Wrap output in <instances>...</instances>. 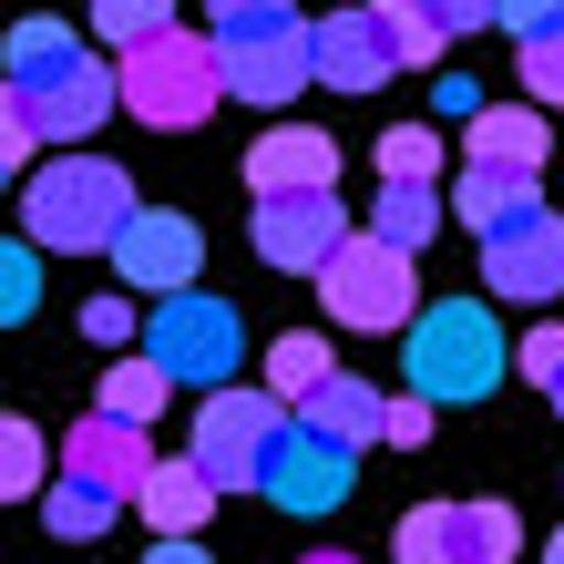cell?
I'll return each instance as SVG.
<instances>
[{
    "mask_svg": "<svg viewBox=\"0 0 564 564\" xmlns=\"http://www.w3.org/2000/svg\"><path fill=\"white\" fill-rule=\"evenodd\" d=\"M0 83H11V104L31 123V144H93L113 123V73L83 52V31L73 21H52V11H31L0 31Z\"/></svg>",
    "mask_w": 564,
    "mask_h": 564,
    "instance_id": "1",
    "label": "cell"
},
{
    "mask_svg": "<svg viewBox=\"0 0 564 564\" xmlns=\"http://www.w3.org/2000/svg\"><path fill=\"white\" fill-rule=\"evenodd\" d=\"M401 359H411V401H492L503 390V370H513V339L492 328V308L482 297H431V308L401 328Z\"/></svg>",
    "mask_w": 564,
    "mask_h": 564,
    "instance_id": "2",
    "label": "cell"
},
{
    "mask_svg": "<svg viewBox=\"0 0 564 564\" xmlns=\"http://www.w3.org/2000/svg\"><path fill=\"white\" fill-rule=\"evenodd\" d=\"M123 216H134V175H123L113 154H93V144L52 154V175L21 185V226H31V247H52V257H104Z\"/></svg>",
    "mask_w": 564,
    "mask_h": 564,
    "instance_id": "3",
    "label": "cell"
},
{
    "mask_svg": "<svg viewBox=\"0 0 564 564\" xmlns=\"http://www.w3.org/2000/svg\"><path fill=\"white\" fill-rule=\"evenodd\" d=\"M216 93H226V62H216L206 31H185V21L113 62V113L154 123V134H195V123L216 113Z\"/></svg>",
    "mask_w": 564,
    "mask_h": 564,
    "instance_id": "4",
    "label": "cell"
},
{
    "mask_svg": "<svg viewBox=\"0 0 564 564\" xmlns=\"http://www.w3.org/2000/svg\"><path fill=\"white\" fill-rule=\"evenodd\" d=\"M318 308L339 318V328H370V339H390V328H411L421 318V268L401 247H380V237H339V257L318 268Z\"/></svg>",
    "mask_w": 564,
    "mask_h": 564,
    "instance_id": "5",
    "label": "cell"
},
{
    "mask_svg": "<svg viewBox=\"0 0 564 564\" xmlns=\"http://www.w3.org/2000/svg\"><path fill=\"white\" fill-rule=\"evenodd\" d=\"M144 359H154L175 390H226V380H237V359H247V318L226 308V297L185 288V297H164V308H154Z\"/></svg>",
    "mask_w": 564,
    "mask_h": 564,
    "instance_id": "6",
    "label": "cell"
},
{
    "mask_svg": "<svg viewBox=\"0 0 564 564\" xmlns=\"http://www.w3.org/2000/svg\"><path fill=\"white\" fill-rule=\"evenodd\" d=\"M513 554H523V523L492 492H473V503H411L401 534H390V564H513Z\"/></svg>",
    "mask_w": 564,
    "mask_h": 564,
    "instance_id": "7",
    "label": "cell"
},
{
    "mask_svg": "<svg viewBox=\"0 0 564 564\" xmlns=\"http://www.w3.org/2000/svg\"><path fill=\"white\" fill-rule=\"evenodd\" d=\"M288 431V411L268 401V390H206V411H195V473H206L216 492H257V473H268V442Z\"/></svg>",
    "mask_w": 564,
    "mask_h": 564,
    "instance_id": "8",
    "label": "cell"
},
{
    "mask_svg": "<svg viewBox=\"0 0 564 564\" xmlns=\"http://www.w3.org/2000/svg\"><path fill=\"white\" fill-rule=\"evenodd\" d=\"M482 288L513 297V308H554L564 297V216L554 206H523L482 237Z\"/></svg>",
    "mask_w": 564,
    "mask_h": 564,
    "instance_id": "9",
    "label": "cell"
},
{
    "mask_svg": "<svg viewBox=\"0 0 564 564\" xmlns=\"http://www.w3.org/2000/svg\"><path fill=\"white\" fill-rule=\"evenodd\" d=\"M113 268H123V288H144V297H185L195 288V268H206V237H195V216H175V206H134L113 226Z\"/></svg>",
    "mask_w": 564,
    "mask_h": 564,
    "instance_id": "10",
    "label": "cell"
},
{
    "mask_svg": "<svg viewBox=\"0 0 564 564\" xmlns=\"http://www.w3.org/2000/svg\"><path fill=\"white\" fill-rule=\"evenodd\" d=\"M349 473H359V452H339V442H328V431H308V421H288L278 442H268L257 492H268L278 513H339V503H349Z\"/></svg>",
    "mask_w": 564,
    "mask_h": 564,
    "instance_id": "11",
    "label": "cell"
},
{
    "mask_svg": "<svg viewBox=\"0 0 564 564\" xmlns=\"http://www.w3.org/2000/svg\"><path fill=\"white\" fill-rule=\"evenodd\" d=\"M247 237H257V257H268L278 278H318L328 257H339V237H349V206L339 195H268Z\"/></svg>",
    "mask_w": 564,
    "mask_h": 564,
    "instance_id": "12",
    "label": "cell"
},
{
    "mask_svg": "<svg viewBox=\"0 0 564 564\" xmlns=\"http://www.w3.org/2000/svg\"><path fill=\"white\" fill-rule=\"evenodd\" d=\"M247 185H257V206H268V195H339V134L268 123V134L247 144Z\"/></svg>",
    "mask_w": 564,
    "mask_h": 564,
    "instance_id": "13",
    "label": "cell"
},
{
    "mask_svg": "<svg viewBox=\"0 0 564 564\" xmlns=\"http://www.w3.org/2000/svg\"><path fill=\"white\" fill-rule=\"evenodd\" d=\"M308 73H318L328 93H380V83H390L380 0H370V11H328V21H308Z\"/></svg>",
    "mask_w": 564,
    "mask_h": 564,
    "instance_id": "14",
    "label": "cell"
},
{
    "mask_svg": "<svg viewBox=\"0 0 564 564\" xmlns=\"http://www.w3.org/2000/svg\"><path fill=\"white\" fill-rule=\"evenodd\" d=\"M62 462H73V482H93V492H113V503H134L144 492V473H154V442L134 421H113V411H93L73 442H62Z\"/></svg>",
    "mask_w": 564,
    "mask_h": 564,
    "instance_id": "15",
    "label": "cell"
},
{
    "mask_svg": "<svg viewBox=\"0 0 564 564\" xmlns=\"http://www.w3.org/2000/svg\"><path fill=\"white\" fill-rule=\"evenodd\" d=\"M462 154L492 164V175H544L554 134H544V113H534V104H482L473 123H462Z\"/></svg>",
    "mask_w": 564,
    "mask_h": 564,
    "instance_id": "16",
    "label": "cell"
},
{
    "mask_svg": "<svg viewBox=\"0 0 564 564\" xmlns=\"http://www.w3.org/2000/svg\"><path fill=\"white\" fill-rule=\"evenodd\" d=\"M226 62V93L237 104H297V83H318L308 73V31H288V42H247V52H216Z\"/></svg>",
    "mask_w": 564,
    "mask_h": 564,
    "instance_id": "17",
    "label": "cell"
},
{
    "mask_svg": "<svg viewBox=\"0 0 564 564\" xmlns=\"http://www.w3.org/2000/svg\"><path fill=\"white\" fill-rule=\"evenodd\" d=\"M134 513L154 523L164 544H195V523L216 513V482L195 473V462H154V473H144V492H134Z\"/></svg>",
    "mask_w": 564,
    "mask_h": 564,
    "instance_id": "18",
    "label": "cell"
},
{
    "mask_svg": "<svg viewBox=\"0 0 564 564\" xmlns=\"http://www.w3.org/2000/svg\"><path fill=\"white\" fill-rule=\"evenodd\" d=\"M288 421H308V431H328L339 452H359V442H380V390L339 370V380H318V390H308V401H297Z\"/></svg>",
    "mask_w": 564,
    "mask_h": 564,
    "instance_id": "19",
    "label": "cell"
},
{
    "mask_svg": "<svg viewBox=\"0 0 564 564\" xmlns=\"http://www.w3.org/2000/svg\"><path fill=\"white\" fill-rule=\"evenodd\" d=\"M359 237H380V247L421 257L431 237H442V195H431V185H380V195H370V226H359Z\"/></svg>",
    "mask_w": 564,
    "mask_h": 564,
    "instance_id": "20",
    "label": "cell"
},
{
    "mask_svg": "<svg viewBox=\"0 0 564 564\" xmlns=\"http://www.w3.org/2000/svg\"><path fill=\"white\" fill-rule=\"evenodd\" d=\"M318 380H339V359H328L318 328H288V339H268V401H278V411H297Z\"/></svg>",
    "mask_w": 564,
    "mask_h": 564,
    "instance_id": "21",
    "label": "cell"
},
{
    "mask_svg": "<svg viewBox=\"0 0 564 564\" xmlns=\"http://www.w3.org/2000/svg\"><path fill=\"white\" fill-rule=\"evenodd\" d=\"M523 206H544V175H492V164H462V226H473V237H492V226L523 216Z\"/></svg>",
    "mask_w": 564,
    "mask_h": 564,
    "instance_id": "22",
    "label": "cell"
},
{
    "mask_svg": "<svg viewBox=\"0 0 564 564\" xmlns=\"http://www.w3.org/2000/svg\"><path fill=\"white\" fill-rule=\"evenodd\" d=\"M288 31H308V21H297V0H206V42H216V52L288 42Z\"/></svg>",
    "mask_w": 564,
    "mask_h": 564,
    "instance_id": "23",
    "label": "cell"
},
{
    "mask_svg": "<svg viewBox=\"0 0 564 564\" xmlns=\"http://www.w3.org/2000/svg\"><path fill=\"white\" fill-rule=\"evenodd\" d=\"M164 401H175V380H164L154 359H113V370H104V411H113V421L154 431V411H164Z\"/></svg>",
    "mask_w": 564,
    "mask_h": 564,
    "instance_id": "24",
    "label": "cell"
},
{
    "mask_svg": "<svg viewBox=\"0 0 564 564\" xmlns=\"http://www.w3.org/2000/svg\"><path fill=\"white\" fill-rule=\"evenodd\" d=\"M380 42H390V73H431L452 31H442V21H421V11H401V0H380Z\"/></svg>",
    "mask_w": 564,
    "mask_h": 564,
    "instance_id": "25",
    "label": "cell"
},
{
    "mask_svg": "<svg viewBox=\"0 0 564 564\" xmlns=\"http://www.w3.org/2000/svg\"><path fill=\"white\" fill-rule=\"evenodd\" d=\"M42 247H31V237H0V328H21L31 308H42Z\"/></svg>",
    "mask_w": 564,
    "mask_h": 564,
    "instance_id": "26",
    "label": "cell"
},
{
    "mask_svg": "<svg viewBox=\"0 0 564 564\" xmlns=\"http://www.w3.org/2000/svg\"><path fill=\"white\" fill-rule=\"evenodd\" d=\"M113 513H123L113 492H93V482H73V473H62V482H52V513H42V523H52L62 544H93V534H104Z\"/></svg>",
    "mask_w": 564,
    "mask_h": 564,
    "instance_id": "27",
    "label": "cell"
},
{
    "mask_svg": "<svg viewBox=\"0 0 564 564\" xmlns=\"http://www.w3.org/2000/svg\"><path fill=\"white\" fill-rule=\"evenodd\" d=\"M380 175L390 185H442V134H431V123H390L380 134Z\"/></svg>",
    "mask_w": 564,
    "mask_h": 564,
    "instance_id": "28",
    "label": "cell"
},
{
    "mask_svg": "<svg viewBox=\"0 0 564 564\" xmlns=\"http://www.w3.org/2000/svg\"><path fill=\"white\" fill-rule=\"evenodd\" d=\"M31 492H42V431L0 411V503H31Z\"/></svg>",
    "mask_w": 564,
    "mask_h": 564,
    "instance_id": "29",
    "label": "cell"
},
{
    "mask_svg": "<svg viewBox=\"0 0 564 564\" xmlns=\"http://www.w3.org/2000/svg\"><path fill=\"white\" fill-rule=\"evenodd\" d=\"M93 31H104L113 52H134L154 31H175V0H93Z\"/></svg>",
    "mask_w": 564,
    "mask_h": 564,
    "instance_id": "30",
    "label": "cell"
},
{
    "mask_svg": "<svg viewBox=\"0 0 564 564\" xmlns=\"http://www.w3.org/2000/svg\"><path fill=\"white\" fill-rule=\"evenodd\" d=\"M513 370L534 380V390L564 370V318H534V328H523V339H513Z\"/></svg>",
    "mask_w": 564,
    "mask_h": 564,
    "instance_id": "31",
    "label": "cell"
},
{
    "mask_svg": "<svg viewBox=\"0 0 564 564\" xmlns=\"http://www.w3.org/2000/svg\"><path fill=\"white\" fill-rule=\"evenodd\" d=\"M492 31H513V42H554L564 0H492Z\"/></svg>",
    "mask_w": 564,
    "mask_h": 564,
    "instance_id": "32",
    "label": "cell"
},
{
    "mask_svg": "<svg viewBox=\"0 0 564 564\" xmlns=\"http://www.w3.org/2000/svg\"><path fill=\"white\" fill-rule=\"evenodd\" d=\"M523 93H534L544 113L564 104V31H554V42H523Z\"/></svg>",
    "mask_w": 564,
    "mask_h": 564,
    "instance_id": "33",
    "label": "cell"
},
{
    "mask_svg": "<svg viewBox=\"0 0 564 564\" xmlns=\"http://www.w3.org/2000/svg\"><path fill=\"white\" fill-rule=\"evenodd\" d=\"M380 442L390 452H421L431 442V401H411V390H401V401H380Z\"/></svg>",
    "mask_w": 564,
    "mask_h": 564,
    "instance_id": "34",
    "label": "cell"
},
{
    "mask_svg": "<svg viewBox=\"0 0 564 564\" xmlns=\"http://www.w3.org/2000/svg\"><path fill=\"white\" fill-rule=\"evenodd\" d=\"M21 164H31V123L11 104V83H0V185H21Z\"/></svg>",
    "mask_w": 564,
    "mask_h": 564,
    "instance_id": "35",
    "label": "cell"
},
{
    "mask_svg": "<svg viewBox=\"0 0 564 564\" xmlns=\"http://www.w3.org/2000/svg\"><path fill=\"white\" fill-rule=\"evenodd\" d=\"M83 339H134V297H93V308H83Z\"/></svg>",
    "mask_w": 564,
    "mask_h": 564,
    "instance_id": "36",
    "label": "cell"
},
{
    "mask_svg": "<svg viewBox=\"0 0 564 564\" xmlns=\"http://www.w3.org/2000/svg\"><path fill=\"white\" fill-rule=\"evenodd\" d=\"M401 11L442 21V31H482V21H492V0H401Z\"/></svg>",
    "mask_w": 564,
    "mask_h": 564,
    "instance_id": "37",
    "label": "cell"
},
{
    "mask_svg": "<svg viewBox=\"0 0 564 564\" xmlns=\"http://www.w3.org/2000/svg\"><path fill=\"white\" fill-rule=\"evenodd\" d=\"M431 104H442L452 123H473V113H482V83H473V73H442V83H431Z\"/></svg>",
    "mask_w": 564,
    "mask_h": 564,
    "instance_id": "38",
    "label": "cell"
},
{
    "mask_svg": "<svg viewBox=\"0 0 564 564\" xmlns=\"http://www.w3.org/2000/svg\"><path fill=\"white\" fill-rule=\"evenodd\" d=\"M144 564H206V554H195V544H154Z\"/></svg>",
    "mask_w": 564,
    "mask_h": 564,
    "instance_id": "39",
    "label": "cell"
},
{
    "mask_svg": "<svg viewBox=\"0 0 564 564\" xmlns=\"http://www.w3.org/2000/svg\"><path fill=\"white\" fill-rule=\"evenodd\" d=\"M297 564H359V554H339V544H318V554H297Z\"/></svg>",
    "mask_w": 564,
    "mask_h": 564,
    "instance_id": "40",
    "label": "cell"
},
{
    "mask_svg": "<svg viewBox=\"0 0 564 564\" xmlns=\"http://www.w3.org/2000/svg\"><path fill=\"white\" fill-rule=\"evenodd\" d=\"M544 401H554V411H564V370H554V380H544Z\"/></svg>",
    "mask_w": 564,
    "mask_h": 564,
    "instance_id": "41",
    "label": "cell"
},
{
    "mask_svg": "<svg viewBox=\"0 0 564 564\" xmlns=\"http://www.w3.org/2000/svg\"><path fill=\"white\" fill-rule=\"evenodd\" d=\"M544 564H564V534H554V544H544Z\"/></svg>",
    "mask_w": 564,
    "mask_h": 564,
    "instance_id": "42",
    "label": "cell"
}]
</instances>
